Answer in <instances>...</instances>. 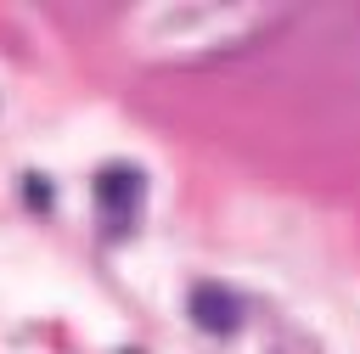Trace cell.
<instances>
[{"label":"cell","instance_id":"cell-1","mask_svg":"<svg viewBox=\"0 0 360 354\" xmlns=\"http://www.w3.org/2000/svg\"><path fill=\"white\" fill-rule=\"evenodd\" d=\"M186 309H191V320H197L202 332H214V337H231V332L242 326V309H236V298H231L225 287H197V292L186 298Z\"/></svg>","mask_w":360,"mask_h":354},{"label":"cell","instance_id":"cell-2","mask_svg":"<svg viewBox=\"0 0 360 354\" xmlns=\"http://www.w3.org/2000/svg\"><path fill=\"white\" fill-rule=\"evenodd\" d=\"M96 197H101L112 214H129V208L141 202V174L124 169V163H118V169H101V174H96Z\"/></svg>","mask_w":360,"mask_h":354}]
</instances>
